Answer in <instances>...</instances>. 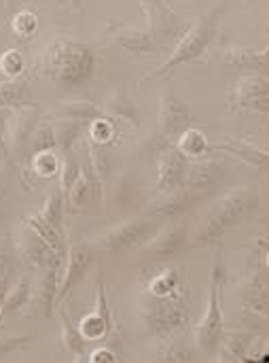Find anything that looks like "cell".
<instances>
[{
    "label": "cell",
    "mask_w": 269,
    "mask_h": 363,
    "mask_svg": "<svg viewBox=\"0 0 269 363\" xmlns=\"http://www.w3.org/2000/svg\"><path fill=\"white\" fill-rule=\"evenodd\" d=\"M140 328L151 338H168L189 325V287L176 266L164 264L142 272L138 296Z\"/></svg>",
    "instance_id": "6da1fadb"
},
{
    "label": "cell",
    "mask_w": 269,
    "mask_h": 363,
    "mask_svg": "<svg viewBox=\"0 0 269 363\" xmlns=\"http://www.w3.org/2000/svg\"><path fill=\"white\" fill-rule=\"evenodd\" d=\"M259 208V196L248 187H236L214 198L189 230V247L202 249L219 245L238 223L246 221Z\"/></svg>",
    "instance_id": "7a4b0ae2"
},
{
    "label": "cell",
    "mask_w": 269,
    "mask_h": 363,
    "mask_svg": "<svg viewBox=\"0 0 269 363\" xmlns=\"http://www.w3.org/2000/svg\"><path fill=\"white\" fill-rule=\"evenodd\" d=\"M38 72L62 89H76L96 72L93 49L68 34H55L40 51Z\"/></svg>",
    "instance_id": "3957f363"
},
{
    "label": "cell",
    "mask_w": 269,
    "mask_h": 363,
    "mask_svg": "<svg viewBox=\"0 0 269 363\" xmlns=\"http://www.w3.org/2000/svg\"><path fill=\"white\" fill-rule=\"evenodd\" d=\"M229 4H217L210 13H204L200 15L185 32L183 36L178 38L176 47L172 49L170 57L159 66L155 68L153 72H149L147 77L140 79V85L149 83V81H155V79H161V77H168L170 72H174L181 64H187V62H195L200 60L208 45L212 43L214 34H217V23L219 19L223 17V13L227 11Z\"/></svg>",
    "instance_id": "277c9868"
},
{
    "label": "cell",
    "mask_w": 269,
    "mask_h": 363,
    "mask_svg": "<svg viewBox=\"0 0 269 363\" xmlns=\"http://www.w3.org/2000/svg\"><path fill=\"white\" fill-rule=\"evenodd\" d=\"M223 281H225V270L221 266V257L217 255L208 281V306L200 323L193 328L195 349L204 355H214L225 334V319H223V304H221Z\"/></svg>",
    "instance_id": "5b68a950"
},
{
    "label": "cell",
    "mask_w": 269,
    "mask_h": 363,
    "mask_svg": "<svg viewBox=\"0 0 269 363\" xmlns=\"http://www.w3.org/2000/svg\"><path fill=\"white\" fill-rule=\"evenodd\" d=\"M157 230L155 217H142V219H127L102 234H98L91 242L96 251H125V249H140Z\"/></svg>",
    "instance_id": "8992f818"
},
{
    "label": "cell",
    "mask_w": 269,
    "mask_h": 363,
    "mask_svg": "<svg viewBox=\"0 0 269 363\" xmlns=\"http://www.w3.org/2000/svg\"><path fill=\"white\" fill-rule=\"evenodd\" d=\"M227 111L229 113H242V111H255V113H269V79L265 72H253L242 74L234 81L229 94H227Z\"/></svg>",
    "instance_id": "52a82bcc"
},
{
    "label": "cell",
    "mask_w": 269,
    "mask_h": 363,
    "mask_svg": "<svg viewBox=\"0 0 269 363\" xmlns=\"http://www.w3.org/2000/svg\"><path fill=\"white\" fill-rule=\"evenodd\" d=\"M38 121H40L38 106H21L8 113V119L4 125V155L8 162L28 160V145Z\"/></svg>",
    "instance_id": "ba28073f"
},
{
    "label": "cell",
    "mask_w": 269,
    "mask_h": 363,
    "mask_svg": "<svg viewBox=\"0 0 269 363\" xmlns=\"http://www.w3.org/2000/svg\"><path fill=\"white\" fill-rule=\"evenodd\" d=\"M96 259V249L87 240H72L66 249V259L62 266V277L57 285L55 306L68 298V294L87 277L91 264Z\"/></svg>",
    "instance_id": "9c48e42d"
},
{
    "label": "cell",
    "mask_w": 269,
    "mask_h": 363,
    "mask_svg": "<svg viewBox=\"0 0 269 363\" xmlns=\"http://www.w3.org/2000/svg\"><path fill=\"white\" fill-rule=\"evenodd\" d=\"M138 2L147 17V30L157 40L159 49L166 43L181 38L183 32L189 28L187 21L174 9H170L164 0H138Z\"/></svg>",
    "instance_id": "30bf717a"
},
{
    "label": "cell",
    "mask_w": 269,
    "mask_h": 363,
    "mask_svg": "<svg viewBox=\"0 0 269 363\" xmlns=\"http://www.w3.org/2000/svg\"><path fill=\"white\" fill-rule=\"evenodd\" d=\"M187 249H189V223L187 221H178V223L164 225L138 251L147 259L164 262V259H172V257L181 255Z\"/></svg>",
    "instance_id": "8fae6325"
},
{
    "label": "cell",
    "mask_w": 269,
    "mask_h": 363,
    "mask_svg": "<svg viewBox=\"0 0 269 363\" xmlns=\"http://www.w3.org/2000/svg\"><path fill=\"white\" fill-rule=\"evenodd\" d=\"M15 249H17V255L23 257V262L34 268V270H40L57 259H66V257H59L49 245L47 240H42V236L32 230L28 223H21L17 234H15Z\"/></svg>",
    "instance_id": "7c38bea8"
},
{
    "label": "cell",
    "mask_w": 269,
    "mask_h": 363,
    "mask_svg": "<svg viewBox=\"0 0 269 363\" xmlns=\"http://www.w3.org/2000/svg\"><path fill=\"white\" fill-rule=\"evenodd\" d=\"M189 125H193V113H191L189 104L172 91L166 94L161 98L159 111H157V132L174 143L176 136L183 130H187Z\"/></svg>",
    "instance_id": "4fadbf2b"
},
{
    "label": "cell",
    "mask_w": 269,
    "mask_h": 363,
    "mask_svg": "<svg viewBox=\"0 0 269 363\" xmlns=\"http://www.w3.org/2000/svg\"><path fill=\"white\" fill-rule=\"evenodd\" d=\"M225 170H227V166L221 160H214V157L193 160L187 166L183 185L193 191H200L204 196H210L225 183V174H227Z\"/></svg>",
    "instance_id": "5bb4252c"
},
{
    "label": "cell",
    "mask_w": 269,
    "mask_h": 363,
    "mask_svg": "<svg viewBox=\"0 0 269 363\" xmlns=\"http://www.w3.org/2000/svg\"><path fill=\"white\" fill-rule=\"evenodd\" d=\"M208 196L200 194V191H193L189 187H176V189H170V191H161L155 202L151 204V217L155 219H174V217H181L189 211H193L195 206L204 204Z\"/></svg>",
    "instance_id": "9a60e30c"
},
{
    "label": "cell",
    "mask_w": 269,
    "mask_h": 363,
    "mask_svg": "<svg viewBox=\"0 0 269 363\" xmlns=\"http://www.w3.org/2000/svg\"><path fill=\"white\" fill-rule=\"evenodd\" d=\"M113 315L108 308V298H106V285L98 283L96 287V300H93V311L87 313L81 321H79V332L83 334V338L91 345V342H104L108 338V334L113 332Z\"/></svg>",
    "instance_id": "2e32d148"
},
{
    "label": "cell",
    "mask_w": 269,
    "mask_h": 363,
    "mask_svg": "<svg viewBox=\"0 0 269 363\" xmlns=\"http://www.w3.org/2000/svg\"><path fill=\"white\" fill-rule=\"evenodd\" d=\"M155 164H157V191L159 194L183 187L189 160L174 147V143L157 155Z\"/></svg>",
    "instance_id": "e0dca14e"
},
{
    "label": "cell",
    "mask_w": 269,
    "mask_h": 363,
    "mask_svg": "<svg viewBox=\"0 0 269 363\" xmlns=\"http://www.w3.org/2000/svg\"><path fill=\"white\" fill-rule=\"evenodd\" d=\"M106 34L117 40L123 49H127L134 55H149V53H157L159 45L157 40L149 34V30H138L134 26L127 23H119V21H108L106 26Z\"/></svg>",
    "instance_id": "ac0fdd59"
},
{
    "label": "cell",
    "mask_w": 269,
    "mask_h": 363,
    "mask_svg": "<svg viewBox=\"0 0 269 363\" xmlns=\"http://www.w3.org/2000/svg\"><path fill=\"white\" fill-rule=\"evenodd\" d=\"M242 313L257 315L268 319L269 315V294H268V272L255 268V272L244 279L242 294H240Z\"/></svg>",
    "instance_id": "d6986e66"
},
{
    "label": "cell",
    "mask_w": 269,
    "mask_h": 363,
    "mask_svg": "<svg viewBox=\"0 0 269 363\" xmlns=\"http://www.w3.org/2000/svg\"><path fill=\"white\" fill-rule=\"evenodd\" d=\"M214 60H219L225 66L242 68V70H259L265 72L269 64V51L255 49V47H238V45H225L214 53Z\"/></svg>",
    "instance_id": "ffe728a7"
},
{
    "label": "cell",
    "mask_w": 269,
    "mask_h": 363,
    "mask_svg": "<svg viewBox=\"0 0 269 363\" xmlns=\"http://www.w3.org/2000/svg\"><path fill=\"white\" fill-rule=\"evenodd\" d=\"M102 113L113 117V119H123L127 121L132 128H140V104L132 98V94L127 91L125 85L115 87L102 102Z\"/></svg>",
    "instance_id": "44dd1931"
},
{
    "label": "cell",
    "mask_w": 269,
    "mask_h": 363,
    "mask_svg": "<svg viewBox=\"0 0 269 363\" xmlns=\"http://www.w3.org/2000/svg\"><path fill=\"white\" fill-rule=\"evenodd\" d=\"M257 332L253 330H236V332H227L221 338V345L214 353L217 362L225 363H246L251 355V347L257 340Z\"/></svg>",
    "instance_id": "7402d4cb"
},
{
    "label": "cell",
    "mask_w": 269,
    "mask_h": 363,
    "mask_svg": "<svg viewBox=\"0 0 269 363\" xmlns=\"http://www.w3.org/2000/svg\"><path fill=\"white\" fill-rule=\"evenodd\" d=\"M212 151H225L234 157H238L240 162L248 164L255 170L265 172L269 166V153L268 149L257 147L255 143L246 140V138H238V136H227V140L212 145Z\"/></svg>",
    "instance_id": "603a6c76"
},
{
    "label": "cell",
    "mask_w": 269,
    "mask_h": 363,
    "mask_svg": "<svg viewBox=\"0 0 269 363\" xmlns=\"http://www.w3.org/2000/svg\"><path fill=\"white\" fill-rule=\"evenodd\" d=\"M62 266H64V259H57L38 270L36 304L42 308V315L47 319L53 315V308H55V296H57V285H59V277H62Z\"/></svg>",
    "instance_id": "cb8c5ba5"
},
{
    "label": "cell",
    "mask_w": 269,
    "mask_h": 363,
    "mask_svg": "<svg viewBox=\"0 0 269 363\" xmlns=\"http://www.w3.org/2000/svg\"><path fill=\"white\" fill-rule=\"evenodd\" d=\"M21 106H38V102L32 98L30 79L15 77L0 81V108H21Z\"/></svg>",
    "instance_id": "d4e9b609"
},
{
    "label": "cell",
    "mask_w": 269,
    "mask_h": 363,
    "mask_svg": "<svg viewBox=\"0 0 269 363\" xmlns=\"http://www.w3.org/2000/svg\"><path fill=\"white\" fill-rule=\"evenodd\" d=\"M59 340L64 351H68L74 362H85V355L89 351V342L83 338V334L79 332V325L72 321V317L59 308Z\"/></svg>",
    "instance_id": "484cf974"
},
{
    "label": "cell",
    "mask_w": 269,
    "mask_h": 363,
    "mask_svg": "<svg viewBox=\"0 0 269 363\" xmlns=\"http://www.w3.org/2000/svg\"><path fill=\"white\" fill-rule=\"evenodd\" d=\"M140 196H142V183L136 170H125L113 189V198L115 204L119 208H136L140 204Z\"/></svg>",
    "instance_id": "4316f807"
},
{
    "label": "cell",
    "mask_w": 269,
    "mask_h": 363,
    "mask_svg": "<svg viewBox=\"0 0 269 363\" xmlns=\"http://www.w3.org/2000/svg\"><path fill=\"white\" fill-rule=\"evenodd\" d=\"M174 147L187 157V160H202L206 155L212 153V145L208 143L206 134L193 125H189L187 130H183L176 140H174Z\"/></svg>",
    "instance_id": "83f0119b"
},
{
    "label": "cell",
    "mask_w": 269,
    "mask_h": 363,
    "mask_svg": "<svg viewBox=\"0 0 269 363\" xmlns=\"http://www.w3.org/2000/svg\"><path fill=\"white\" fill-rule=\"evenodd\" d=\"M53 115L59 119H74V121H83L89 123L98 117H104L100 104L91 102V100H66V102H57V106L53 108Z\"/></svg>",
    "instance_id": "f1b7e54d"
},
{
    "label": "cell",
    "mask_w": 269,
    "mask_h": 363,
    "mask_svg": "<svg viewBox=\"0 0 269 363\" xmlns=\"http://www.w3.org/2000/svg\"><path fill=\"white\" fill-rule=\"evenodd\" d=\"M30 298H32V277L30 274L15 277L2 300V315H17L21 308L28 306Z\"/></svg>",
    "instance_id": "f546056e"
},
{
    "label": "cell",
    "mask_w": 269,
    "mask_h": 363,
    "mask_svg": "<svg viewBox=\"0 0 269 363\" xmlns=\"http://www.w3.org/2000/svg\"><path fill=\"white\" fill-rule=\"evenodd\" d=\"M51 128H53V134H55V151L59 155H64V153L72 151L74 143L83 136L87 123L74 121V119H59V121H53Z\"/></svg>",
    "instance_id": "4dcf8cb0"
},
{
    "label": "cell",
    "mask_w": 269,
    "mask_h": 363,
    "mask_svg": "<svg viewBox=\"0 0 269 363\" xmlns=\"http://www.w3.org/2000/svg\"><path fill=\"white\" fill-rule=\"evenodd\" d=\"M195 351H191L181 338L178 334L176 336H168L166 342H161L155 353H153V359L159 363H187V362H195Z\"/></svg>",
    "instance_id": "1f68e13d"
},
{
    "label": "cell",
    "mask_w": 269,
    "mask_h": 363,
    "mask_svg": "<svg viewBox=\"0 0 269 363\" xmlns=\"http://www.w3.org/2000/svg\"><path fill=\"white\" fill-rule=\"evenodd\" d=\"M23 223H28L32 230H36V232L42 236V240H47V245H49L59 257H66L68 240H66V234H64V232L55 230V228L49 225L45 219H40L38 213H36V215H25V217H23Z\"/></svg>",
    "instance_id": "d6a6232c"
},
{
    "label": "cell",
    "mask_w": 269,
    "mask_h": 363,
    "mask_svg": "<svg viewBox=\"0 0 269 363\" xmlns=\"http://www.w3.org/2000/svg\"><path fill=\"white\" fill-rule=\"evenodd\" d=\"M64 202H66V206H68L72 213L87 211V206H89L91 202H96L93 187H91V183H89V179H87V174H85L83 170L79 172L76 181L72 183V187H70L68 196L64 198Z\"/></svg>",
    "instance_id": "836d02e7"
},
{
    "label": "cell",
    "mask_w": 269,
    "mask_h": 363,
    "mask_svg": "<svg viewBox=\"0 0 269 363\" xmlns=\"http://www.w3.org/2000/svg\"><path fill=\"white\" fill-rule=\"evenodd\" d=\"M85 134H87V140L102 145V147H110L117 143V125H115L113 117H106V115L89 121L85 128Z\"/></svg>",
    "instance_id": "e575fe53"
},
{
    "label": "cell",
    "mask_w": 269,
    "mask_h": 363,
    "mask_svg": "<svg viewBox=\"0 0 269 363\" xmlns=\"http://www.w3.org/2000/svg\"><path fill=\"white\" fill-rule=\"evenodd\" d=\"M64 208H66V202H64V194L59 191V187L55 191H51L42 204V208L38 211V217L45 219L49 225H53L55 230L64 232L62 223H64Z\"/></svg>",
    "instance_id": "d590c367"
},
{
    "label": "cell",
    "mask_w": 269,
    "mask_h": 363,
    "mask_svg": "<svg viewBox=\"0 0 269 363\" xmlns=\"http://www.w3.org/2000/svg\"><path fill=\"white\" fill-rule=\"evenodd\" d=\"M28 162H30V170H32L36 177H40V179H51V177H55V174L59 172V162H62V157H59V153H57L55 149H51V151H40V153L30 155Z\"/></svg>",
    "instance_id": "8d00e7d4"
},
{
    "label": "cell",
    "mask_w": 269,
    "mask_h": 363,
    "mask_svg": "<svg viewBox=\"0 0 269 363\" xmlns=\"http://www.w3.org/2000/svg\"><path fill=\"white\" fill-rule=\"evenodd\" d=\"M85 145H87V151H89L87 162H89L93 174L104 183V181L110 177V172H113V160H110V155L106 153V147L96 145V143H91V140H85Z\"/></svg>",
    "instance_id": "74e56055"
},
{
    "label": "cell",
    "mask_w": 269,
    "mask_h": 363,
    "mask_svg": "<svg viewBox=\"0 0 269 363\" xmlns=\"http://www.w3.org/2000/svg\"><path fill=\"white\" fill-rule=\"evenodd\" d=\"M55 149V134H53V128L49 121H38L34 132H32V138H30V145H28V157L34 155V153H40V151H51ZM28 162V160H25Z\"/></svg>",
    "instance_id": "f35d334b"
},
{
    "label": "cell",
    "mask_w": 269,
    "mask_h": 363,
    "mask_svg": "<svg viewBox=\"0 0 269 363\" xmlns=\"http://www.w3.org/2000/svg\"><path fill=\"white\" fill-rule=\"evenodd\" d=\"M79 172H81V164L76 162V157L72 155V151L64 153L62 155V162H59V172H57L59 174V191L64 194V198L68 196L72 183L79 177Z\"/></svg>",
    "instance_id": "ab89813d"
},
{
    "label": "cell",
    "mask_w": 269,
    "mask_h": 363,
    "mask_svg": "<svg viewBox=\"0 0 269 363\" xmlns=\"http://www.w3.org/2000/svg\"><path fill=\"white\" fill-rule=\"evenodd\" d=\"M170 145H172L170 138L161 136L159 132H153V134H151L149 138H144V143L140 145V157L147 160V162H155L157 155H159L161 151H166Z\"/></svg>",
    "instance_id": "60d3db41"
},
{
    "label": "cell",
    "mask_w": 269,
    "mask_h": 363,
    "mask_svg": "<svg viewBox=\"0 0 269 363\" xmlns=\"http://www.w3.org/2000/svg\"><path fill=\"white\" fill-rule=\"evenodd\" d=\"M21 70H23V55H21V51L19 49H6L0 55V72L6 79H15V77H21Z\"/></svg>",
    "instance_id": "b9f144b4"
},
{
    "label": "cell",
    "mask_w": 269,
    "mask_h": 363,
    "mask_svg": "<svg viewBox=\"0 0 269 363\" xmlns=\"http://www.w3.org/2000/svg\"><path fill=\"white\" fill-rule=\"evenodd\" d=\"M38 30V17L32 11H19L13 19V32L19 38H32Z\"/></svg>",
    "instance_id": "7bdbcfd3"
},
{
    "label": "cell",
    "mask_w": 269,
    "mask_h": 363,
    "mask_svg": "<svg viewBox=\"0 0 269 363\" xmlns=\"http://www.w3.org/2000/svg\"><path fill=\"white\" fill-rule=\"evenodd\" d=\"M121 355H123V349H115V347H110V345H102V347L91 349V351L85 355V362L117 363V362H121Z\"/></svg>",
    "instance_id": "ee69618b"
},
{
    "label": "cell",
    "mask_w": 269,
    "mask_h": 363,
    "mask_svg": "<svg viewBox=\"0 0 269 363\" xmlns=\"http://www.w3.org/2000/svg\"><path fill=\"white\" fill-rule=\"evenodd\" d=\"M15 257H17V249H15L13 238L8 234H2L0 236V277L15 266Z\"/></svg>",
    "instance_id": "f6af8a7d"
},
{
    "label": "cell",
    "mask_w": 269,
    "mask_h": 363,
    "mask_svg": "<svg viewBox=\"0 0 269 363\" xmlns=\"http://www.w3.org/2000/svg\"><path fill=\"white\" fill-rule=\"evenodd\" d=\"M32 342H34V336H6V338H0V359L15 353V351L28 349Z\"/></svg>",
    "instance_id": "bcb514c9"
},
{
    "label": "cell",
    "mask_w": 269,
    "mask_h": 363,
    "mask_svg": "<svg viewBox=\"0 0 269 363\" xmlns=\"http://www.w3.org/2000/svg\"><path fill=\"white\" fill-rule=\"evenodd\" d=\"M8 187H11V181H8V172L4 170L2 177H0V217L4 215V206H6V198H8Z\"/></svg>",
    "instance_id": "7dc6e473"
},
{
    "label": "cell",
    "mask_w": 269,
    "mask_h": 363,
    "mask_svg": "<svg viewBox=\"0 0 269 363\" xmlns=\"http://www.w3.org/2000/svg\"><path fill=\"white\" fill-rule=\"evenodd\" d=\"M15 272H17V268L13 266L11 270H6V272L0 277V302L4 300V296H6V291H8V287H11V283H13V279H15Z\"/></svg>",
    "instance_id": "c3c4849f"
},
{
    "label": "cell",
    "mask_w": 269,
    "mask_h": 363,
    "mask_svg": "<svg viewBox=\"0 0 269 363\" xmlns=\"http://www.w3.org/2000/svg\"><path fill=\"white\" fill-rule=\"evenodd\" d=\"M8 113H11V108H0V149L2 151H4V125H6Z\"/></svg>",
    "instance_id": "681fc988"
},
{
    "label": "cell",
    "mask_w": 269,
    "mask_h": 363,
    "mask_svg": "<svg viewBox=\"0 0 269 363\" xmlns=\"http://www.w3.org/2000/svg\"><path fill=\"white\" fill-rule=\"evenodd\" d=\"M64 2L72 4L74 9H83V2H85V0H64Z\"/></svg>",
    "instance_id": "f907efd6"
},
{
    "label": "cell",
    "mask_w": 269,
    "mask_h": 363,
    "mask_svg": "<svg viewBox=\"0 0 269 363\" xmlns=\"http://www.w3.org/2000/svg\"><path fill=\"white\" fill-rule=\"evenodd\" d=\"M2 332H4V323H2V319H0V336H2Z\"/></svg>",
    "instance_id": "816d5d0a"
},
{
    "label": "cell",
    "mask_w": 269,
    "mask_h": 363,
    "mask_svg": "<svg viewBox=\"0 0 269 363\" xmlns=\"http://www.w3.org/2000/svg\"><path fill=\"white\" fill-rule=\"evenodd\" d=\"M0 319H2V302H0Z\"/></svg>",
    "instance_id": "f5cc1de1"
}]
</instances>
